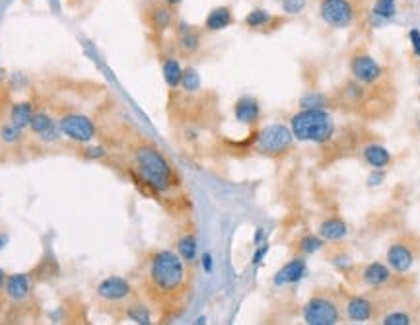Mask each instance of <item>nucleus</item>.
<instances>
[{
	"label": "nucleus",
	"instance_id": "obj_42",
	"mask_svg": "<svg viewBox=\"0 0 420 325\" xmlns=\"http://www.w3.org/2000/svg\"><path fill=\"white\" fill-rule=\"evenodd\" d=\"M6 271L4 269H0V292H4V285H6Z\"/></svg>",
	"mask_w": 420,
	"mask_h": 325
},
{
	"label": "nucleus",
	"instance_id": "obj_23",
	"mask_svg": "<svg viewBox=\"0 0 420 325\" xmlns=\"http://www.w3.org/2000/svg\"><path fill=\"white\" fill-rule=\"evenodd\" d=\"M319 236L325 242H341L348 236V226L341 219H327L321 222Z\"/></svg>",
	"mask_w": 420,
	"mask_h": 325
},
{
	"label": "nucleus",
	"instance_id": "obj_13",
	"mask_svg": "<svg viewBox=\"0 0 420 325\" xmlns=\"http://www.w3.org/2000/svg\"><path fill=\"white\" fill-rule=\"evenodd\" d=\"M174 30H176V47L179 53L183 57H193L199 53L200 43H203V31L199 28L183 20H177Z\"/></svg>",
	"mask_w": 420,
	"mask_h": 325
},
{
	"label": "nucleus",
	"instance_id": "obj_14",
	"mask_svg": "<svg viewBox=\"0 0 420 325\" xmlns=\"http://www.w3.org/2000/svg\"><path fill=\"white\" fill-rule=\"evenodd\" d=\"M385 259H387V265H390L391 271L401 272V275H403V272H409L413 269L414 251L409 243L395 242L390 246Z\"/></svg>",
	"mask_w": 420,
	"mask_h": 325
},
{
	"label": "nucleus",
	"instance_id": "obj_9",
	"mask_svg": "<svg viewBox=\"0 0 420 325\" xmlns=\"http://www.w3.org/2000/svg\"><path fill=\"white\" fill-rule=\"evenodd\" d=\"M146 26L150 28L154 35L161 38L164 33H168L169 30H174L177 23L176 8L168 6L166 2H152L150 6L146 8L144 12Z\"/></svg>",
	"mask_w": 420,
	"mask_h": 325
},
{
	"label": "nucleus",
	"instance_id": "obj_15",
	"mask_svg": "<svg viewBox=\"0 0 420 325\" xmlns=\"http://www.w3.org/2000/svg\"><path fill=\"white\" fill-rule=\"evenodd\" d=\"M234 117L237 123L247 125V127H255L261 119V104L259 99L253 96H242L234 106Z\"/></svg>",
	"mask_w": 420,
	"mask_h": 325
},
{
	"label": "nucleus",
	"instance_id": "obj_39",
	"mask_svg": "<svg viewBox=\"0 0 420 325\" xmlns=\"http://www.w3.org/2000/svg\"><path fill=\"white\" fill-rule=\"evenodd\" d=\"M200 265H203L205 272H212V269H214L212 255H210V253H203V258H200Z\"/></svg>",
	"mask_w": 420,
	"mask_h": 325
},
{
	"label": "nucleus",
	"instance_id": "obj_10",
	"mask_svg": "<svg viewBox=\"0 0 420 325\" xmlns=\"http://www.w3.org/2000/svg\"><path fill=\"white\" fill-rule=\"evenodd\" d=\"M28 129H30L31 135L45 144L59 143L62 136V131L59 127V119H55L53 115L49 114V111H43V109H35V114L31 117V123Z\"/></svg>",
	"mask_w": 420,
	"mask_h": 325
},
{
	"label": "nucleus",
	"instance_id": "obj_40",
	"mask_svg": "<svg viewBox=\"0 0 420 325\" xmlns=\"http://www.w3.org/2000/svg\"><path fill=\"white\" fill-rule=\"evenodd\" d=\"M8 242H10V236H8V232L6 230H0V251L6 248Z\"/></svg>",
	"mask_w": 420,
	"mask_h": 325
},
{
	"label": "nucleus",
	"instance_id": "obj_37",
	"mask_svg": "<svg viewBox=\"0 0 420 325\" xmlns=\"http://www.w3.org/2000/svg\"><path fill=\"white\" fill-rule=\"evenodd\" d=\"M409 39H411V45H413V53L416 57H420V31L411 30L409 31Z\"/></svg>",
	"mask_w": 420,
	"mask_h": 325
},
{
	"label": "nucleus",
	"instance_id": "obj_24",
	"mask_svg": "<svg viewBox=\"0 0 420 325\" xmlns=\"http://www.w3.org/2000/svg\"><path fill=\"white\" fill-rule=\"evenodd\" d=\"M123 316L129 319V321H132V324H152V312H150V308L144 302H140V300H129V302L125 304Z\"/></svg>",
	"mask_w": 420,
	"mask_h": 325
},
{
	"label": "nucleus",
	"instance_id": "obj_2",
	"mask_svg": "<svg viewBox=\"0 0 420 325\" xmlns=\"http://www.w3.org/2000/svg\"><path fill=\"white\" fill-rule=\"evenodd\" d=\"M132 172L137 180L156 195H164L176 185V172L169 160L154 144L142 143L132 150Z\"/></svg>",
	"mask_w": 420,
	"mask_h": 325
},
{
	"label": "nucleus",
	"instance_id": "obj_43",
	"mask_svg": "<svg viewBox=\"0 0 420 325\" xmlns=\"http://www.w3.org/2000/svg\"><path fill=\"white\" fill-rule=\"evenodd\" d=\"M161 2H166V4L171 8H177V6H181V2H183V0H161Z\"/></svg>",
	"mask_w": 420,
	"mask_h": 325
},
{
	"label": "nucleus",
	"instance_id": "obj_33",
	"mask_svg": "<svg viewBox=\"0 0 420 325\" xmlns=\"http://www.w3.org/2000/svg\"><path fill=\"white\" fill-rule=\"evenodd\" d=\"M307 6V0H283V12L288 16L302 14Z\"/></svg>",
	"mask_w": 420,
	"mask_h": 325
},
{
	"label": "nucleus",
	"instance_id": "obj_17",
	"mask_svg": "<svg viewBox=\"0 0 420 325\" xmlns=\"http://www.w3.org/2000/svg\"><path fill=\"white\" fill-rule=\"evenodd\" d=\"M234 22H236V16H234L232 6H216L207 14L203 28L205 31L216 33V31L228 30L229 26H234Z\"/></svg>",
	"mask_w": 420,
	"mask_h": 325
},
{
	"label": "nucleus",
	"instance_id": "obj_20",
	"mask_svg": "<svg viewBox=\"0 0 420 325\" xmlns=\"http://www.w3.org/2000/svg\"><path fill=\"white\" fill-rule=\"evenodd\" d=\"M362 158L372 170H385L391 164V152L383 144H366L362 148Z\"/></svg>",
	"mask_w": 420,
	"mask_h": 325
},
{
	"label": "nucleus",
	"instance_id": "obj_8",
	"mask_svg": "<svg viewBox=\"0 0 420 325\" xmlns=\"http://www.w3.org/2000/svg\"><path fill=\"white\" fill-rule=\"evenodd\" d=\"M59 127H61L62 135L67 136L69 141L78 144L92 143L96 138V125L93 121L84 114H76L70 111L59 117Z\"/></svg>",
	"mask_w": 420,
	"mask_h": 325
},
{
	"label": "nucleus",
	"instance_id": "obj_30",
	"mask_svg": "<svg viewBox=\"0 0 420 325\" xmlns=\"http://www.w3.org/2000/svg\"><path fill=\"white\" fill-rule=\"evenodd\" d=\"M325 246V240L321 238V236H314V234H306L300 238L298 242V250L304 253V255H314L317 251L321 250Z\"/></svg>",
	"mask_w": 420,
	"mask_h": 325
},
{
	"label": "nucleus",
	"instance_id": "obj_3",
	"mask_svg": "<svg viewBox=\"0 0 420 325\" xmlns=\"http://www.w3.org/2000/svg\"><path fill=\"white\" fill-rule=\"evenodd\" d=\"M290 129L300 143L325 144L335 135V121L325 109H302L292 115Z\"/></svg>",
	"mask_w": 420,
	"mask_h": 325
},
{
	"label": "nucleus",
	"instance_id": "obj_41",
	"mask_svg": "<svg viewBox=\"0 0 420 325\" xmlns=\"http://www.w3.org/2000/svg\"><path fill=\"white\" fill-rule=\"evenodd\" d=\"M263 240H265V230H263V228H257L253 242H255V246H261V243H263Z\"/></svg>",
	"mask_w": 420,
	"mask_h": 325
},
{
	"label": "nucleus",
	"instance_id": "obj_34",
	"mask_svg": "<svg viewBox=\"0 0 420 325\" xmlns=\"http://www.w3.org/2000/svg\"><path fill=\"white\" fill-rule=\"evenodd\" d=\"M411 321H413V319H411V316L405 314V312H391V314H387V316L382 319L383 325H409Z\"/></svg>",
	"mask_w": 420,
	"mask_h": 325
},
{
	"label": "nucleus",
	"instance_id": "obj_28",
	"mask_svg": "<svg viewBox=\"0 0 420 325\" xmlns=\"http://www.w3.org/2000/svg\"><path fill=\"white\" fill-rule=\"evenodd\" d=\"M179 88L185 92V94H199L200 88H203V80H200L199 70L195 67H187L183 68V76H181V84H179Z\"/></svg>",
	"mask_w": 420,
	"mask_h": 325
},
{
	"label": "nucleus",
	"instance_id": "obj_11",
	"mask_svg": "<svg viewBox=\"0 0 420 325\" xmlns=\"http://www.w3.org/2000/svg\"><path fill=\"white\" fill-rule=\"evenodd\" d=\"M351 72L354 80L370 86V84H375L382 78L383 68L372 55L366 53V51H358V53L352 55Z\"/></svg>",
	"mask_w": 420,
	"mask_h": 325
},
{
	"label": "nucleus",
	"instance_id": "obj_25",
	"mask_svg": "<svg viewBox=\"0 0 420 325\" xmlns=\"http://www.w3.org/2000/svg\"><path fill=\"white\" fill-rule=\"evenodd\" d=\"M177 255L187 265H193L199 258V240L193 232H187L177 240Z\"/></svg>",
	"mask_w": 420,
	"mask_h": 325
},
{
	"label": "nucleus",
	"instance_id": "obj_7",
	"mask_svg": "<svg viewBox=\"0 0 420 325\" xmlns=\"http://www.w3.org/2000/svg\"><path fill=\"white\" fill-rule=\"evenodd\" d=\"M302 316L307 325H335L341 319V310L335 300L317 294L307 300Z\"/></svg>",
	"mask_w": 420,
	"mask_h": 325
},
{
	"label": "nucleus",
	"instance_id": "obj_1",
	"mask_svg": "<svg viewBox=\"0 0 420 325\" xmlns=\"http://www.w3.org/2000/svg\"><path fill=\"white\" fill-rule=\"evenodd\" d=\"M146 290L152 300L171 302L187 290V263L177 251H154L146 267Z\"/></svg>",
	"mask_w": 420,
	"mask_h": 325
},
{
	"label": "nucleus",
	"instance_id": "obj_21",
	"mask_svg": "<svg viewBox=\"0 0 420 325\" xmlns=\"http://www.w3.org/2000/svg\"><path fill=\"white\" fill-rule=\"evenodd\" d=\"M35 114V104L31 99H20L10 106V111H8V119L14 123L16 127L20 129H28L31 123V117Z\"/></svg>",
	"mask_w": 420,
	"mask_h": 325
},
{
	"label": "nucleus",
	"instance_id": "obj_36",
	"mask_svg": "<svg viewBox=\"0 0 420 325\" xmlns=\"http://www.w3.org/2000/svg\"><path fill=\"white\" fill-rule=\"evenodd\" d=\"M268 253V243L263 242L261 246H257V250H255V253H253V259L251 263L255 265V267H259L261 263H263V259H265V255Z\"/></svg>",
	"mask_w": 420,
	"mask_h": 325
},
{
	"label": "nucleus",
	"instance_id": "obj_32",
	"mask_svg": "<svg viewBox=\"0 0 420 325\" xmlns=\"http://www.w3.org/2000/svg\"><path fill=\"white\" fill-rule=\"evenodd\" d=\"M107 156V148L101 144H92L86 143L80 148V158L88 160V162H96V160H103Z\"/></svg>",
	"mask_w": 420,
	"mask_h": 325
},
{
	"label": "nucleus",
	"instance_id": "obj_6",
	"mask_svg": "<svg viewBox=\"0 0 420 325\" xmlns=\"http://www.w3.org/2000/svg\"><path fill=\"white\" fill-rule=\"evenodd\" d=\"M132 296H135V287L130 285L129 279L119 275L101 279L96 287V298L103 306H125L129 300H132Z\"/></svg>",
	"mask_w": 420,
	"mask_h": 325
},
{
	"label": "nucleus",
	"instance_id": "obj_5",
	"mask_svg": "<svg viewBox=\"0 0 420 325\" xmlns=\"http://www.w3.org/2000/svg\"><path fill=\"white\" fill-rule=\"evenodd\" d=\"M294 141L296 138L292 135L290 127H286L283 123H273V125L263 127L255 135V150L263 156L278 158V156H283L290 150Z\"/></svg>",
	"mask_w": 420,
	"mask_h": 325
},
{
	"label": "nucleus",
	"instance_id": "obj_29",
	"mask_svg": "<svg viewBox=\"0 0 420 325\" xmlns=\"http://www.w3.org/2000/svg\"><path fill=\"white\" fill-rule=\"evenodd\" d=\"M372 14L382 22H387L393 16L397 14V2L395 0H375L374 8H372Z\"/></svg>",
	"mask_w": 420,
	"mask_h": 325
},
{
	"label": "nucleus",
	"instance_id": "obj_38",
	"mask_svg": "<svg viewBox=\"0 0 420 325\" xmlns=\"http://www.w3.org/2000/svg\"><path fill=\"white\" fill-rule=\"evenodd\" d=\"M383 177H385L383 170H374V174L368 177V185H370V187H374V185H380Z\"/></svg>",
	"mask_w": 420,
	"mask_h": 325
},
{
	"label": "nucleus",
	"instance_id": "obj_22",
	"mask_svg": "<svg viewBox=\"0 0 420 325\" xmlns=\"http://www.w3.org/2000/svg\"><path fill=\"white\" fill-rule=\"evenodd\" d=\"M276 23V18L265 8H253L244 18V26L253 31H267L268 26Z\"/></svg>",
	"mask_w": 420,
	"mask_h": 325
},
{
	"label": "nucleus",
	"instance_id": "obj_16",
	"mask_svg": "<svg viewBox=\"0 0 420 325\" xmlns=\"http://www.w3.org/2000/svg\"><path fill=\"white\" fill-rule=\"evenodd\" d=\"M306 275H307L306 259L294 258L284 265L280 271L276 272L273 282H275V287H288V285H296V282H300V280L304 279Z\"/></svg>",
	"mask_w": 420,
	"mask_h": 325
},
{
	"label": "nucleus",
	"instance_id": "obj_31",
	"mask_svg": "<svg viewBox=\"0 0 420 325\" xmlns=\"http://www.w3.org/2000/svg\"><path fill=\"white\" fill-rule=\"evenodd\" d=\"M329 106V98L325 94L319 92H307L306 96L300 99V107L302 109H325Z\"/></svg>",
	"mask_w": 420,
	"mask_h": 325
},
{
	"label": "nucleus",
	"instance_id": "obj_19",
	"mask_svg": "<svg viewBox=\"0 0 420 325\" xmlns=\"http://www.w3.org/2000/svg\"><path fill=\"white\" fill-rule=\"evenodd\" d=\"M360 279H362V282H364L366 287H385L391 280V269L387 265H383L382 261H372V263H368L366 267L362 269Z\"/></svg>",
	"mask_w": 420,
	"mask_h": 325
},
{
	"label": "nucleus",
	"instance_id": "obj_12",
	"mask_svg": "<svg viewBox=\"0 0 420 325\" xmlns=\"http://www.w3.org/2000/svg\"><path fill=\"white\" fill-rule=\"evenodd\" d=\"M33 287H35V277L33 272H14L8 275L6 285H4V294L6 300L12 304H25L33 296Z\"/></svg>",
	"mask_w": 420,
	"mask_h": 325
},
{
	"label": "nucleus",
	"instance_id": "obj_35",
	"mask_svg": "<svg viewBox=\"0 0 420 325\" xmlns=\"http://www.w3.org/2000/svg\"><path fill=\"white\" fill-rule=\"evenodd\" d=\"M331 263L335 265L339 271L344 272V271H348V269H351L352 259L348 258L346 253H336V255H333V258H331Z\"/></svg>",
	"mask_w": 420,
	"mask_h": 325
},
{
	"label": "nucleus",
	"instance_id": "obj_26",
	"mask_svg": "<svg viewBox=\"0 0 420 325\" xmlns=\"http://www.w3.org/2000/svg\"><path fill=\"white\" fill-rule=\"evenodd\" d=\"M161 76H164V82L168 84V88L176 90L181 84V76H183V67L181 62L177 61L176 57H166L161 61Z\"/></svg>",
	"mask_w": 420,
	"mask_h": 325
},
{
	"label": "nucleus",
	"instance_id": "obj_27",
	"mask_svg": "<svg viewBox=\"0 0 420 325\" xmlns=\"http://www.w3.org/2000/svg\"><path fill=\"white\" fill-rule=\"evenodd\" d=\"M23 138H25V135H23V129L16 127L14 123L10 121V119L4 123H0V144L14 148V146H18V144L23 143Z\"/></svg>",
	"mask_w": 420,
	"mask_h": 325
},
{
	"label": "nucleus",
	"instance_id": "obj_18",
	"mask_svg": "<svg viewBox=\"0 0 420 325\" xmlns=\"http://www.w3.org/2000/svg\"><path fill=\"white\" fill-rule=\"evenodd\" d=\"M346 318L354 324H364L368 319L374 318V302L368 300L366 296H352L346 302Z\"/></svg>",
	"mask_w": 420,
	"mask_h": 325
},
{
	"label": "nucleus",
	"instance_id": "obj_4",
	"mask_svg": "<svg viewBox=\"0 0 420 325\" xmlns=\"http://www.w3.org/2000/svg\"><path fill=\"white\" fill-rule=\"evenodd\" d=\"M319 16L323 22L335 30H348L362 16L360 0H321Z\"/></svg>",
	"mask_w": 420,
	"mask_h": 325
}]
</instances>
